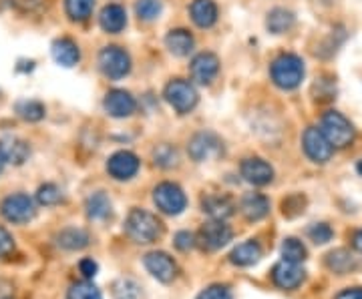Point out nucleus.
Returning <instances> with one entry per match:
<instances>
[{
    "mask_svg": "<svg viewBox=\"0 0 362 299\" xmlns=\"http://www.w3.org/2000/svg\"><path fill=\"white\" fill-rule=\"evenodd\" d=\"M107 171H109V175L113 179H117V181H127V179L137 175V171H139V159H137V155H133L131 151H119L115 155L109 157Z\"/></svg>",
    "mask_w": 362,
    "mask_h": 299,
    "instance_id": "ddd939ff",
    "label": "nucleus"
},
{
    "mask_svg": "<svg viewBox=\"0 0 362 299\" xmlns=\"http://www.w3.org/2000/svg\"><path fill=\"white\" fill-rule=\"evenodd\" d=\"M14 251V239L4 227H0V257H8Z\"/></svg>",
    "mask_w": 362,
    "mask_h": 299,
    "instance_id": "ea45409f",
    "label": "nucleus"
},
{
    "mask_svg": "<svg viewBox=\"0 0 362 299\" xmlns=\"http://www.w3.org/2000/svg\"><path fill=\"white\" fill-rule=\"evenodd\" d=\"M326 263H328V267H330L332 271H337V274H346V271H350V269L356 265L354 257L350 255L346 249H337V251L328 253Z\"/></svg>",
    "mask_w": 362,
    "mask_h": 299,
    "instance_id": "cd10ccee",
    "label": "nucleus"
},
{
    "mask_svg": "<svg viewBox=\"0 0 362 299\" xmlns=\"http://www.w3.org/2000/svg\"><path fill=\"white\" fill-rule=\"evenodd\" d=\"M304 277H306V271L296 261L282 260L272 269V279L280 289H296V287L302 286Z\"/></svg>",
    "mask_w": 362,
    "mask_h": 299,
    "instance_id": "9b49d317",
    "label": "nucleus"
},
{
    "mask_svg": "<svg viewBox=\"0 0 362 299\" xmlns=\"http://www.w3.org/2000/svg\"><path fill=\"white\" fill-rule=\"evenodd\" d=\"M202 207L207 215L216 221H226L228 217H232L235 205L230 197L226 195H207L202 201Z\"/></svg>",
    "mask_w": 362,
    "mask_h": 299,
    "instance_id": "a211bd4d",
    "label": "nucleus"
},
{
    "mask_svg": "<svg viewBox=\"0 0 362 299\" xmlns=\"http://www.w3.org/2000/svg\"><path fill=\"white\" fill-rule=\"evenodd\" d=\"M272 80L276 87L284 89V91H292L302 85L306 68H304V61L296 56V54H280L270 68Z\"/></svg>",
    "mask_w": 362,
    "mask_h": 299,
    "instance_id": "f257e3e1",
    "label": "nucleus"
},
{
    "mask_svg": "<svg viewBox=\"0 0 362 299\" xmlns=\"http://www.w3.org/2000/svg\"><path fill=\"white\" fill-rule=\"evenodd\" d=\"M125 231L135 243H153L161 235V223L153 213L143 211V209H133L127 215Z\"/></svg>",
    "mask_w": 362,
    "mask_h": 299,
    "instance_id": "f03ea898",
    "label": "nucleus"
},
{
    "mask_svg": "<svg viewBox=\"0 0 362 299\" xmlns=\"http://www.w3.org/2000/svg\"><path fill=\"white\" fill-rule=\"evenodd\" d=\"M308 237H310L314 243H320L322 245V243H328L334 237V231L326 223H316V225H312L310 229H308Z\"/></svg>",
    "mask_w": 362,
    "mask_h": 299,
    "instance_id": "e433bc0d",
    "label": "nucleus"
},
{
    "mask_svg": "<svg viewBox=\"0 0 362 299\" xmlns=\"http://www.w3.org/2000/svg\"><path fill=\"white\" fill-rule=\"evenodd\" d=\"M87 215L90 219H107L111 215V201L105 193H93V195L87 199Z\"/></svg>",
    "mask_w": 362,
    "mask_h": 299,
    "instance_id": "bb28decb",
    "label": "nucleus"
},
{
    "mask_svg": "<svg viewBox=\"0 0 362 299\" xmlns=\"http://www.w3.org/2000/svg\"><path fill=\"white\" fill-rule=\"evenodd\" d=\"M105 111L115 118H125L131 117L137 109V101L129 91H123V89H113L105 94L103 101Z\"/></svg>",
    "mask_w": 362,
    "mask_h": 299,
    "instance_id": "f8f14e48",
    "label": "nucleus"
},
{
    "mask_svg": "<svg viewBox=\"0 0 362 299\" xmlns=\"http://www.w3.org/2000/svg\"><path fill=\"white\" fill-rule=\"evenodd\" d=\"M163 97L171 106L173 111H177L180 115H185V113H192L197 104V91L192 83L183 80V78H173L171 83H168L165 91H163Z\"/></svg>",
    "mask_w": 362,
    "mask_h": 299,
    "instance_id": "20e7f679",
    "label": "nucleus"
},
{
    "mask_svg": "<svg viewBox=\"0 0 362 299\" xmlns=\"http://www.w3.org/2000/svg\"><path fill=\"white\" fill-rule=\"evenodd\" d=\"M0 211L4 215V219L11 223H28L37 213L33 199L23 193L6 197L0 205Z\"/></svg>",
    "mask_w": 362,
    "mask_h": 299,
    "instance_id": "1a4fd4ad",
    "label": "nucleus"
},
{
    "mask_svg": "<svg viewBox=\"0 0 362 299\" xmlns=\"http://www.w3.org/2000/svg\"><path fill=\"white\" fill-rule=\"evenodd\" d=\"M153 201H156L157 209L163 211L165 215H180L187 205V197L180 185H175V183L157 185L153 191Z\"/></svg>",
    "mask_w": 362,
    "mask_h": 299,
    "instance_id": "423d86ee",
    "label": "nucleus"
},
{
    "mask_svg": "<svg viewBox=\"0 0 362 299\" xmlns=\"http://www.w3.org/2000/svg\"><path fill=\"white\" fill-rule=\"evenodd\" d=\"M113 298L115 299H143V291L139 283L133 279H119L113 283Z\"/></svg>",
    "mask_w": 362,
    "mask_h": 299,
    "instance_id": "c756f323",
    "label": "nucleus"
},
{
    "mask_svg": "<svg viewBox=\"0 0 362 299\" xmlns=\"http://www.w3.org/2000/svg\"><path fill=\"white\" fill-rule=\"evenodd\" d=\"M165 44L171 54L187 56L194 49V37H192V32H187L183 28H175V30H169V35L165 37Z\"/></svg>",
    "mask_w": 362,
    "mask_h": 299,
    "instance_id": "5701e85b",
    "label": "nucleus"
},
{
    "mask_svg": "<svg viewBox=\"0 0 362 299\" xmlns=\"http://www.w3.org/2000/svg\"><path fill=\"white\" fill-rule=\"evenodd\" d=\"M93 6H95V0H65L66 14L75 23L87 20L93 13Z\"/></svg>",
    "mask_w": 362,
    "mask_h": 299,
    "instance_id": "c85d7f7f",
    "label": "nucleus"
},
{
    "mask_svg": "<svg viewBox=\"0 0 362 299\" xmlns=\"http://www.w3.org/2000/svg\"><path fill=\"white\" fill-rule=\"evenodd\" d=\"M189 157L197 161V163H204V161H209L214 157H218L223 151V145H221V139L214 133H197L194 139L189 141Z\"/></svg>",
    "mask_w": 362,
    "mask_h": 299,
    "instance_id": "9d476101",
    "label": "nucleus"
},
{
    "mask_svg": "<svg viewBox=\"0 0 362 299\" xmlns=\"http://www.w3.org/2000/svg\"><path fill=\"white\" fill-rule=\"evenodd\" d=\"M197 299H233L232 291L226 286H209L199 293Z\"/></svg>",
    "mask_w": 362,
    "mask_h": 299,
    "instance_id": "58836bf2",
    "label": "nucleus"
},
{
    "mask_svg": "<svg viewBox=\"0 0 362 299\" xmlns=\"http://www.w3.org/2000/svg\"><path fill=\"white\" fill-rule=\"evenodd\" d=\"M16 113H18V117L25 118L28 123H37L45 117V104L40 101H21V103H16Z\"/></svg>",
    "mask_w": 362,
    "mask_h": 299,
    "instance_id": "7c9ffc66",
    "label": "nucleus"
},
{
    "mask_svg": "<svg viewBox=\"0 0 362 299\" xmlns=\"http://www.w3.org/2000/svg\"><path fill=\"white\" fill-rule=\"evenodd\" d=\"M37 199H39L40 205H47V207H51V205H57V203L63 199V193H61V189H59L57 185L47 183V185H42V187L39 189Z\"/></svg>",
    "mask_w": 362,
    "mask_h": 299,
    "instance_id": "f704fd0d",
    "label": "nucleus"
},
{
    "mask_svg": "<svg viewBox=\"0 0 362 299\" xmlns=\"http://www.w3.org/2000/svg\"><path fill=\"white\" fill-rule=\"evenodd\" d=\"M259 257H262V248H259L256 241L240 243L230 253V261H232L233 265H240V267H250V265L258 263Z\"/></svg>",
    "mask_w": 362,
    "mask_h": 299,
    "instance_id": "b1692460",
    "label": "nucleus"
},
{
    "mask_svg": "<svg viewBox=\"0 0 362 299\" xmlns=\"http://www.w3.org/2000/svg\"><path fill=\"white\" fill-rule=\"evenodd\" d=\"M302 145H304V153L314 163H326V161H330V157L334 153V147L326 139L322 129H316V127H308L304 130Z\"/></svg>",
    "mask_w": 362,
    "mask_h": 299,
    "instance_id": "6e6552de",
    "label": "nucleus"
},
{
    "mask_svg": "<svg viewBox=\"0 0 362 299\" xmlns=\"http://www.w3.org/2000/svg\"><path fill=\"white\" fill-rule=\"evenodd\" d=\"M220 73V59L214 52H199L192 61V77L199 85H209Z\"/></svg>",
    "mask_w": 362,
    "mask_h": 299,
    "instance_id": "2eb2a0df",
    "label": "nucleus"
},
{
    "mask_svg": "<svg viewBox=\"0 0 362 299\" xmlns=\"http://www.w3.org/2000/svg\"><path fill=\"white\" fill-rule=\"evenodd\" d=\"M195 243L197 241H195V237L189 231H180V233L175 235V248L180 249V251H189Z\"/></svg>",
    "mask_w": 362,
    "mask_h": 299,
    "instance_id": "a19ab883",
    "label": "nucleus"
},
{
    "mask_svg": "<svg viewBox=\"0 0 362 299\" xmlns=\"http://www.w3.org/2000/svg\"><path fill=\"white\" fill-rule=\"evenodd\" d=\"M358 173H361V175H362V161H361V163H358Z\"/></svg>",
    "mask_w": 362,
    "mask_h": 299,
    "instance_id": "49530a36",
    "label": "nucleus"
},
{
    "mask_svg": "<svg viewBox=\"0 0 362 299\" xmlns=\"http://www.w3.org/2000/svg\"><path fill=\"white\" fill-rule=\"evenodd\" d=\"M145 267H147V271L153 275L157 281H161V283L173 281L175 275H177V265H175V261L171 260L168 253H163V251L147 253V255H145Z\"/></svg>",
    "mask_w": 362,
    "mask_h": 299,
    "instance_id": "4468645a",
    "label": "nucleus"
},
{
    "mask_svg": "<svg viewBox=\"0 0 362 299\" xmlns=\"http://www.w3.org/2000/svg\"><path fill=\"white\" fill-rule=\"evenodd\" d=\"M99 68L105 77L113 78V80L127 77L131 71L129 54L121 47H105L99 54Z\"/></svg>",
    "mask_w": 362,
    "mask_h": 299,
    "instance_id": "39448f33",
    "label": "nucleus"
},
{
    "mask_svg": "<svg viewBox=\"0 0 362 299\" xmlns=\"http://www.w3.org/2000/svg\"><path fill=\"white\" fill-rule=\"evenodd\" d=\"M320 129L326 135V139L332 143V147H338V149L349 147L352 143V139H354L352 123L342 113H338V111H328L324 115Z\"/></svg>",
    "mask_w": 362,
    "mask_h": 299,
    "instance_id": "7ed1b4c3",
    "label": "nucleus"
},
{
    "mask_svg": "<svg viewBox=\"0 0 362 299\" xmlns=\"http://www.w3.org/2000/svg\"><path fill=\"white\" fill-rule=\"evenodd\" d=\"M197 245L204 249V251H218L223 245H228L232 241V229L226 225L223 221H209L206 223L199 233L195 237Z\"/></svg>",
    "mask_w": 362,
    "mask_h": 299,
    "instance_id": "0eeeda50",
    "label": "nucleus"
},
{
    "mask_svg": "<svg viewBox=\"0 0 362 299\" xmlns=\"http://www.w3.org/2000/svg\"><path fill=\"white\" fill-rule=\"evenodd\" d=\"M2 165H4V159H2V155H0V171H2Z\"/></svg>",
    "mask_w": 362,
    "mask_h": 299,
    "instance_id": "a18cd8bd",
    "label": "nucleus"
},
{
    "mask_svg": "<svg viewBox=\"0 0 362 299\" xmlns=\"http://www.w3.org/2000/svg\"><path fill=\"white\" fill-rule=\"evenodd\" d=\"M57 243L63 249L69 251H77L89 245V235L85 233L83 229H75V227H69L65 231L57 235Z\"/></svg>",
    "mask_w": 362,
    "mask_h": 299,
    "instance_id": "393cba45",
    "label": "nucleus"
},
{
    "mask_svg": "<svg viewBox=\"0 0 362 299\" xmlns=\"http://www.w3.org/2000/svg\"><path fill=\"white\" fill-rule=\"evenodd\" d=\"M189 14L199 28H209L218 23V4L214 0H194L189 6Z\"/></svg>",
    "mask_w": 362,
    "mask_h": 299,
    "instance_id": "aec40b11",
    "label": "nucleus"
},
{
    "mask_svg": "<svg viewBox=\"0 0 362 299\" xmlns=\"http://www.w3.org/2000/svg\"><path fill=\"white\" fill-rule=\"evenodd\" d=\"M66 299H103V295L90 281H81L69 289Z\"/></svg>",
    "mask_w": 362,
    "mask_h": 299,
    "instance_id": "473e14b6",
    "label": "nucleus"
},
{
    "mask_svg": "<svg viewBox=\"0 0 362 299\" xmlns=\"http://www.w3.org/2000/svg\"><path fill=\"white\" fill-rule=\"evenodd\" d=\"M153 159H156V165H159V167H173L177 163V151L171 145H161V147L156 149Z\"/></svg>",
    "mask_w": 362,
    "mask_h": 299,
    "instance_id": "c9c22d12",
    "label": "nucleus"
},
{
    "mask_svg": "<svg viewBox=\"0 0 362 299\" xmlns=\"http://www.w3.org/2000/svg\"><path fill=\"white\" fill-rule=\"evenodd\" d=\"M292 25H294V14L286 8H274L266 18V26L272 35H282L286 30H290Z\"/></svg>",
    "mask_w": 362,
    "mask_h": 299,
    "instance_id": "a878e982",
    "label": "nucleus"
},
{
    "mask_svg": "<svg viewBox=\"0 0 362 299\" xmlns=\"http://www.w3.org/2000/svg\"><path fill=\"white\" fill-rule=\"evenodd\" d=\"M0 155L4 159V163L23 165L30 155V149L21 139H4V141H0Z\"/></svg>",
    "mask_w": 362,
    "mask_h": 299,
    "instance_id": "4be33fe9",
    "label": "nucleus"
},
{
    "mask_svg": "<svg viewBox=\"0 0 362 299\" xmlns=\"http://www.w3.org/2000/svg\"><path fill=\"white\" fill-rule=\"evenodd\" d=\"M282 257L288 261L302 263V261L306 260V248L302 245V241H298L294 237H288L282 243Z\"/></svg>",
    "mask_w": 362,
    "mask_h": 299,
    "instance_id": "2f4dec72",
    "label": "nucleus"
},
{
    "mask_svg": "<svg viewBox=\"0 0 362 299\" xmlns=\"http://www.w3.org/2000/svg\"><path fill=\"white\" fill-rule=\"evenodd\" d=\"M337 299H362V289L361 287H354V289H346L342 291Z\"/></svg>",
    "mask_w": 362,
    "mask_h": 299,
    "instance_id": "37998d69",
    "label": "nucleus"
},
{
    "mask_svg": "<svg viewBox=\"0 0 362 299\" xmlns=\"http://www.w3.org/2000/svg\"><path fill=\"white\" fill-rule=\"evenodd\" d=\"M78 267H81V274L85 277H95L97 275V263L93 260H83Z\"/></svg>",
    "mask_w": 362,
    "mask_h": 299,
    "instance_id": "79ce46f5",
    "label": "nucleus"
},
{
    "mask_svg": "<svg viewBox=\"0 0 362 299\" xmlns=\"http://www.w3.org/2000/svg\"><path fill=\"white\" fill-rule=\"evenodd\" d=\"M240 211L244 213L247 221H259L270 213V201L262 193H247L240 203Z\"/></svg>",
    "mask_w": 362,
    "mask_h": 299,
    "instance_id": "f3484780",
    "label": "nucleus"
},
{
    "mask_svg": "<svg viewBox=\"0 0 362 299\" xmlns=\"http://www.w3.org/2000/svg\"><path fill=\"white\" fill-rule=\"evenodd\" d=\"M352 245H354V249H356L358 253H362V229L354 233V237H352Z\"/></svg>",
    "mask_w": 362,
    "mask_h": 299,
    "instance_id": "c03bdc74",
    "label": "nucleus"
},
{
    "mask_svg": "<svg viewBox=\"0 0 362 299\" xmlns=\"http://www.w3.org/2000/svg\"><path fill=\"white\" fill-rule=\"evenodd\" d=\"M135 11L141 20H156L161 14V0H137Z\"/></svg>",
    "mask_w": 362,
    "mask_h": 299,
    "instance_id": "72a5a7b5",
    "label": "nucleus"
},
{
    "mask_svg": "<svg viewBox=\"0 0 362 299\" xmlns=\"http://www.w3.org/2000/svg\"><path fill=\"white\" fill-rule=\"evenodd\" d=\"M52 59L61 66H75L81 61V51L77 42L71 39H57L52 42Z\"/></svg>",
    "mask_w": 362,
    "mask_h": 299,
    "instance_id": "412c9836",
    "label": "nucleus"
},
{
    "mask_svg": "<svg viewBox=\"0 0 362 299\" xmlns=\"http://www.w3.org/2000/svg\"><path fill=\"white\" fill-rule=\"evenodd\" d=\"M51 0H16L18 11L25 14H39L49 8Z\"/></svg>",
    "mask_w": 362,
    "mask_h": 299,
    "instance_id": "4c0bfd02",
    "label": "nucleus"
},
{
    "mask_svg": "<svg viewBox=\"0 0 362 299\" xmlns=\"http://www.w3.org/2000/svg\"><path fill=\"white\" fill-rule=\"evenodd\" d=\"M99 25H101V28H103L105 32H109V35L121 32V30L127 26V13H125V8L119 6V4H107L103 11H101Z\"/></svg>",
    "mask_w": 362,
    "mask_h": 299,
    "instance_id": "6ab92c4d",
    "label": "nucleus"
},
{
    "mask_svg": "<svg viewBox=\"0 0 362 299\" xmlns=\"http://www.w3.org/2000/svg\"><path fill=\"white\" fill-rule=\"evenodd\" d=\"M242 177L252 185H268L274 179V169L264 159H246L242 163Z\"/></svg>",
    "mask_w": 362,
    "mask_h": 299,
    "instance_id": "dca6fc26",
    "label": "nucleus"
}]
</instances>
